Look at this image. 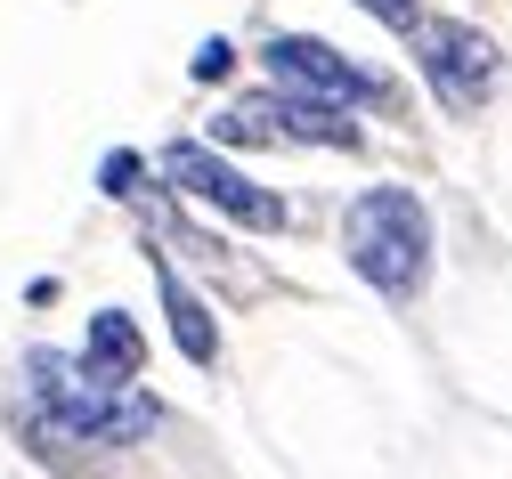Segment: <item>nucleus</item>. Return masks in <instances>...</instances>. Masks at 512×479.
<instances>
[{"mask_svg":"<svg viewBox=\"0 0 512 479\" xmlns=\"http://www.w3.org/2000/svg\"><path fill=\"white\" fill-rule=\"evenodd\" d=\"M187 74H196V82H228V74H236V49H228V41L212 33V41L196 49V57H187Z\"/></svg>","mask_w":512,"mask_h":479,"instance_id":"nucleus-9","label":"nucleus"},{"mask_svg":"<svg viewBox=\"0 0 512 479\" xmlns=\"http://www.w3.org/2000/svg\"><path fill=\"white\" fill-rule=\"evenodd\" d=\"M163 179L187 195V203H204V212H220V220H236V228H252V236H277L285 228V195L277 187H261L252 171H236L220 147H204V139H171L163 147Z\"/></svg>","mask_w":512,"mask_h":479,"instance_id":"nucleus-4","label":"nucleus"},{"mask_svg":"<svg viewBox=\"0 0 512 479\" xmlns=\"http://www.w3.org/2000/svg\"><path fill=\"white\" fill-rule=\"evenodd\" d=\"M415 74L423 90L447 106V114H480L496 98V74H504V57L488 33H472L464 17H415Z\"/></svg>","mask_w":512,"mask_h":479,"instance_id":"nucleus-5","label":"nucleus"},{"mask_svg":"<svg viewBox=\"0 0 512 479\" xmlns=\"http://www.w3.org/2000/svg\"><path fill=\"white\" fill-rule=\"evenodd\" d=\"M25 398L49 415L57 439H82V447H139L163 423V406L147 390L98 382V374H82V358H57V350H33L25 358Z\"/></svg>","mask_w":512,"mask_h":479,"instance_id":"nucleus-2","label":"nucleus"},{"mask_svg":"<svg viewBox=\"0 0 512 479\" xmlns=\"http://www.w3.org/2000/svg\"><path fill=\"white\" fill-rule=\"evenodd\" d=\"M261 65H269L277 90H309V98H334V106H391V82L366 74L350 49L317 41V33H269Z\"/></svg>","mask_w":512,"mask_h":479,"instance_id":"nucleus-6","label":"nucleus"},{"mask_svg":"<svg viewBox=\"0 0 512 479\" xmlns=\"http://www.w3.org/2000/svg\"><path fill=\"white\" fill-rule=\"evenodd\" d=\"M147 366V333L131 325V309H98L90 317V341H82V374L98 382H139Z\"/></svg>","mask_w":512,"mask_h":479,"instance_id":"nucleus-8","label":"nucleus"},{"mask_svg":"<svg viewBox=\"0 0 512 479\" xmlns=\"http://www.w3.org/2000/svg\"><path fill=\"white\" fill-rule=\"evenodd\" d=\"M358 9H366L374 25H391V33H415V17H423V0H358Z\"/></svg>","mask_w":512,"mask_h":479,"instance_id":"nucleus-11","label":"nucleus"},{"mask_svg":"<svg viewBox=\"0 0 512 479\" xmlns=\"http://www.w3.org/2000/svg\"><path fill=\"white\" fill-rule=\"evenodd\" d=\"M98 187H106L114 203H131V195H139V155H106V163H98Z\"/></svg>","mask_w":512,"mask_h":479,"instance_id":"nucleus-10","label":"nucleus"},{"mask_svg":"<svg viewBox=\"0 0 512 479\" xmlns=\"http://www.w3.org/2000/svg\"><path fill=\"white\" fill-rule=\"evenodd\" d=\"M155 293H163V317H171V341H179V358L187 366H220V325H212V309L179 285V268L171 260H155Z\"/></svg>","mask_w":512,"mask_h":479,"instance_id":"nucleus-7","label":"nucleus"},{"mask_svg":"<svg viewBox=\"0 0 512 479\" xmlns=\"http://www.w3.org/2000/svg\"><path fill=\"white\" fill-rule=\"evenodd\" d=\"M431 252H439V236H431V212L415 187H366L342 212V260L382 301H415L431 285Z\"/></svg>","mask_w":512,"mask_h":479,"instance_id":"nucleus-1","label":"nucleus"},{"mask_svg":"<svg viewBox=\"0 0 512 479\" xmlns=\"http://www.w3.org/2000/svg\"><path fill=\"white\" fill-rule=\"evenodd\" d=\"M277 139H293V147H358L366 130L350 122V106H334V98H309V90H261V98H236L220 122H212V147H277Z\"/></svg>","mask_w":512,"mask_h":479,"instance_id":"nucleus-3","label":"nucleus"}]
</instances>
